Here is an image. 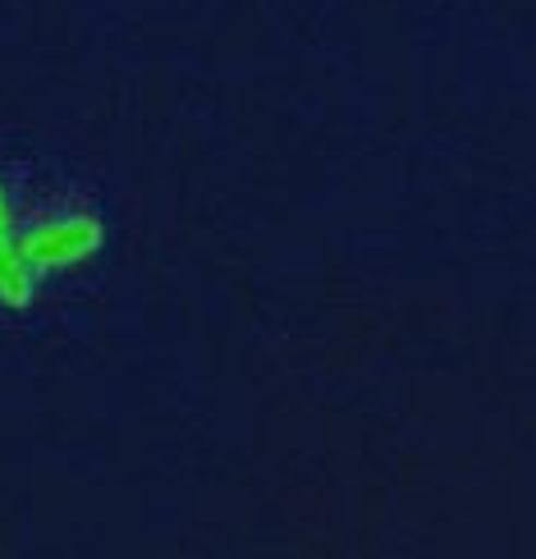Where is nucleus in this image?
<instances>
[{"instance_id":"1","label":"nucleus","mask_w":536,"mask_h":559,"mask_svg":"<svg viewBox=\"0 0 536 559\" xmlns=\"http://www.w3.org/2000/svg\"><path fill=\"white\" fill-rule=\"evenodd\" d=\"M110 239L97 183L33 147H0V321L69 308L102 280Z\"/></svg>"}]
</instances>
